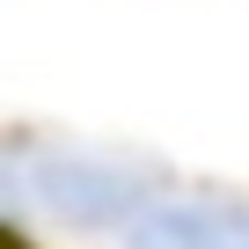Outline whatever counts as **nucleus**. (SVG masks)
I'll list each match as a JSON object with an SVG mask.
<instances>
[{
    "instance_id": "obj_1",
    "label": "nucleus",
    "mask_w": 249,
    "mask_h": 249,
    "mask_svg": "<svg viewBox=\"0 0 249 249\" xmlns=\"http://www.w3.org/2000/svg\"><path fill=\"white\" fill-rule=\"evenodd\" d=\"M15 191L37 198L66 227H110V234H124V220L147 205L154 183L132 176V169L88 161V154H15Z\"/></svg>"
},
{
    "instance_id": "obj_2",
    "label": "nucleus",
    "mask_w": 249,
    "mask_h": 249,
    "mask_svg": "<svg viewBox=\"0 0 249 249\" xmlns=\"http://www.w3.org/2000/svg\"><path fill=\"white\" fill-rule=\"evenodd\" d=\"M124 249H249V198L169 183L124 220Z\"/></svg>"
}]
</instances>
